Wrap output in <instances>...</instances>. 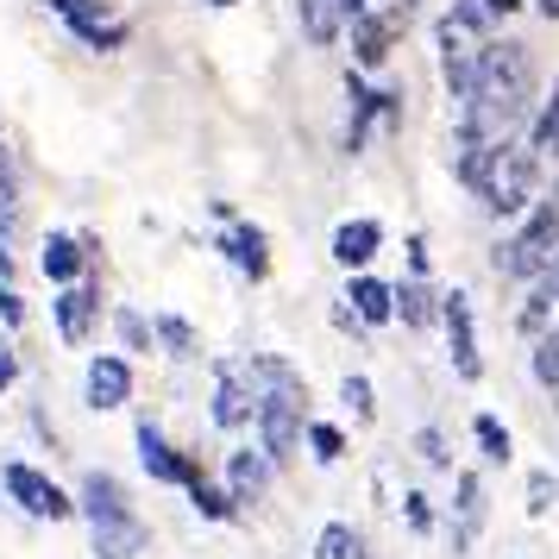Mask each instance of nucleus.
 <instances>
[{
  "mask_svg": "<svg viewBox=\"0 0 559 559\" xmlns=\"http://www.w3.org/2000/svg\"><path fill=\"white\" fill-rule=\"evenodd\" d=\"M534 88H540V70H534L528 45L522 38H484L478 45V88H472V102H459L453 145L509 139V132L528 120Z\"/></svg>",
  "mask_w": 559,
  "mask_h": 559,
  "instance_id": "f257e3e1",
  "label": "nucleus"
},
{
  "mask_svg": "<svg viewBox=\"0 0 559 559\" xmlns=\"http://www.w3.org/2000/svg\"><path fill=\"white\" fill-rule=\"evenodd\" d=\"M559 258V202L554 195H534L515 221H509V233L490 246V271L509 283H534L547 264Z\"/></svg>",
  "mask_w": 559,
  "mask_h": 559,
  "instance_id": "f03ea898",
  "label": "nucleus"
},
{
  "mask_svg": "<svg viewBox=\"0 0 559 559\" xmlns=\"http://www.w3.org/2000/svg\"><path fill=\"white\" fill-rule=\"evenodd\" d=\"M540 164L547 157L534 152L528 139H497V157H490V177H484V214H497V221H515L522 207L540 195Z\"/></svg>",
  "mask_w": 559,
  "mask_h": 559,
  "instance_id": "7ed1b4c3",
  "label": "nucleus"
},
{
  "mask_svg": "<svg viewBox=\"0 0 559 559\" xmlns=\"http://www.w3.org/2000/svg\"><path fill=\"white\" fill-rule=\"evenodd\" d=\"M258 447L271 465H296L302 459V428H308V390H258Z\"/></svg>",
  "mask_w": 559,
  "mask_h": 559,
  "instance_id": "20e7f679",
  "label": "nucleus"
},
{
  "mask_svg": "<svg viewBox=\"0 0 559 559\" xmlns=\"http://www.w3.org/2000/svg\"><path fill=\"white\" fill-rule=\"evenodd\" d=\"M0 490L26 509L32 522H70V515H76V490H63L51 472H38L26 459H7V465H0Z\"/></svg>",
  "mask_w": 559,
  "mask_h": 559,
  "instance_id": "39448f33",
  "label": "nucleus"
},
{
  "mask_svg": "<svg viewBox=\"0 0 559 559\" xmlns=\"http://www.w3.org/2000/svg\"><path fill=\"white\" fill-rule=\"evenodd\" d=\"M207 415L221 433H252L258 421V383L246 371V358H221L214 365V396H207Z\"/></svg>",
  "mask_w": 559,
  "mask_h": 559,
  "instance_id": "423d86ee",
  "label": "nucleus"
},
{
  "mask_svg": "<svg viewBox=\"0 0 559 559\" xmlns=\"http://www.w3.org/2000/svg\"><path fill=\"white\" fill-rule=\"evenodd\" d=\"M440 333H447L453 378L478 383L484 378V353H478V314H472V296H465V289H440Z\"/></svg>",
  "mask_w": 559,
  "mask_h": 559,
  "instance_id": "0eeeda50",
  "label": "nucleus"
},
{
  "mask_svg": "<svg viewBox=\"0 0 559 559\" xmlns=\"http://www.w3.org/2000/svg\"><path fill=\"white\" fill-rule=\"evenodd\" d=\"M408 26V0H390V7H371V13H353L346 20V38H353V70H383L390 51H396V32Z\"/></svg>",
  "mask_w": 559,
  "mask_h": 559,
  "instance_id": "6e6552de",
  "label": "nucleus"
},
{
  "mask_svg": "<svg viewBox=\"0 0 559 559\" xmlns=\"http://www.w3.org/2000/svg\"><path fill=\"white\" fill-rule=\"evenodd\" d=\"M484 522H490V490H484V472H478V465H459V472H453V522H447V540H453L459 559L478 547Z\"/></svg>",
  "mask_w": 559,
  "mask_h": 559,
  "instance_id": "1a4fd4ad",
  "label": "nucleus"
},
{
  "mask_svg": "<svg viewBox=\"0 0 559 559\" xmlns=\"http://www.w3.org/2000/svg\"><path fill=\"white\" fill-rule=\"evenodd\" d=\"M45 7H51L57 20L76 32L88 51H120V45L132 38V26H127V20H114L102 0H45Z\"/></svg>",
  "mask_w": 559,
  "mask_h": 559,
  "instance_id": "9d476101",
  "label": "nucleus"
},
{
  "mask_svg": "<svg viewBox=\"0 0 559 559\" xmlns=\"http://www.w3.org/2000/svg\"><path fill=\"white\" fill-rule=\"evenodd\" d=\"M51 321H57V340L63 346H88V333L102 321V283H63L51 296Z\"/></svg>",
  "mask_w": 559,
  "mask_h": 559,
  "instance_id": "9b49d317",
  "label": "nucleus"
},
{
  "mask_svg": "<svg viewBox=\"0 0 559 559\" xmlns=\"http://www.w3.org/2000/svg\"><path fill=\"white\" fill-rule=\"evenodd\" d=\"M82 403L107 415V408H127L132 403V358L127 353H95L88 371H82Z\"/></svg>",
  "mask_w": 559,
  "mask_h": 559,
  "instance_id": "f8f14e48",
  "label": "nucleus"
},
{
  "mask_svg": "<svg viewBox=\"0 0 559 559\" xmlns=\"http://www.w3.org/2000/svg\"><path fill=\"white\" fill-rule=\"evenodd\" d=\"M132 447H139V465L152 472V484H189V472H195V459L182 453V447H170V433L157 428L152 415H139Z\"/></svg>",
  "mask_w": 559,
  "mask_h": 559,
  "instance_id": "ddd939ff",
  "label": "nucleus"
},
{
  "mask_svg": "<svg viewBox=\"0 0 559 559\" xmlns=\"http://www.w3.org/2000/svg\"><path fill=\"white\" fill-rule=\"evenodd\" d=\"M328 252H333V264H340L346 277H353V271H371L378 252H383V221L378 214H353V221H340L333 239H328Z\"/></svg>",
  "mask_w": 559,
  "mask_h": 559,
  "instance_id": "4468645a",
  "label": "nucleus"
},
{
  "mask_svg": "<svg viewBox=\"0 0 559 559\" xmlns=\"http://www.w3.org/2000/svg\"><path fill=\"white\" fill-rule=\"evenodd\" d=\"M88 547H95V559H139L152 547V528H145L139 509H120V515L88 522Z\"/></svg>",
  "mask_w": 559,
  "mask_h": 559,
  "instance_id": "2eb2a0df",
  "label": "nucleus"
},
{
  "mask_svg": "<svg viewBox=\"0 0 559 559\" xmlns=\"http://www.w3.org/2000/svg\"><path fill=\"white\" fill-rule=\"evenodd\" d=\"M233 490V503L239 509H258L264 497H271V484H277V465L264 459V447H233L227 453V478H221Z\"/></svg>",
  "mask_w": 559,
  "mask_h": 559,
  "instance_id": "dca6fc26",
  "label": "nucleus"
},
{
  "mask_svg": "<svg viewBox=\"0 0 559 559\" xmlns=\"http://www.w3.org/2000/svg\"><path fill=\"white\" fill-rule=\"evenodd\" d=\"M214 246H221V258H227L246 283L271 277V239H264V227H252V221H227V233H221Z\"/></svg>",
  "mask_w": 559,
  "mask_h": 559,
  "instance_id": "f3484780",
  "label": "nucleus"
},
{
  "mask_svg": "<svg viewBox=\"0 0 559 559\" xmlns=\"http://www.w3.org/2000/svg\"><path fill=\"white\" fill-rule=\"evenodd\" d=\"M88 264H95V239H82V233H51L45 252H38V271H45L57 289H63V283H82Z\"/></svg>",
  "mask_w": 559,
  "mask_h": 559,
  "instance_id": "a211bd4d",
  "label": "nucleus"
},
{
  "mask_svg": "<svg viewBox=\"0 0 559 559\" xmlns=\"http://www.w3.org/2000/svg\"><path fill=\"white\" fill-rule=\"evenodd\" d=\"M346 302H353V314L365 321V328L378 333L396 321V283L371 277V271H353V283H346Z\"/></svg>",
  "mask_w": 559,
  "mask_h": 559,
  "instance_id": "6ab92c4d",
  "label": "nucleus"
},
{
  "mask_svg": "<svg viewBox=\"0 0 559 559\" xmlns=\"http://www.w3.org/2000/svg\"><path fill=\"white\" fill-rule=\"evenodd\" d=\"M559 314V277L554 271H540L534 283H522V308H515V333L522 340H540V333L554 328Z\"/></svg>",
  "mask_w": 559,
  "mask_h": 559,
  "instance_id": "aec40b11",
  "label": "nucleus"
},
{
  "mask_svg": "<svg viewBox=\"0 0 559 559\" xmlns=\"http://www.w3.org/2000/svg\"><path fill=\"white\" fill-rule=\"evenodd\" d=\"M120 509H139L127 484L114 478V472H82V484H76V515L82 522H102V515H120Z\"/></svg>",
  "mask_w": 559,
  "mask_h": 559,
  "instance_id": "412c9836",
  "label": "nucleus"
},
{
  "mask_svg": "<svg viewBox=\"0 0 559 559\" xmlns=\"http://www.w3.org/2000/svg\"><path fill=\"white\" fill-rule=\"evenodd\" d=\"M396 321L408 333H433L440 328V289L428 277H403L396 283Z\"/></svg>",
  "mask_w": 559,
  "mask_h": 559,
  "instance_id": "4be33fe9",
  "label": "nucleus"
},
{
  "mask_svg": "<svg viewBox=\"0 0 559 559\" xmlns=\"http://www.w3.org/2000/svg\"><path fill=\"white\" fill-rule=\"evenodd\" d=\"M296 20H302V38L314 51H328L346 38V7L340 0H296Z\"/></svg>",
  "mask_w": 559,
  "mask_h": 559,
  "instance_id": "5701e85b",
  "label": "nucleus"
},
{
  "mask_svg": "<svg viewBox=\"0 0 559 559\" xmlns=\"http://www.w3.org/2000/svg\"><path fill=\"white\" fill-rule=\"evenodd\" d=\"M182 490H189L195 515H207V522H239V515H246V509L233 503V490H227V484H214V478L202 472V465L189 472V484H182Z\"/></svg>",
  "mask_w": 559,
  "mask_h": 559,
  "instance_id": "b1692460",
  "label": "nucleus"
},
{
  "mask_svg": "<svg viewBox=\"0 0 559 559\" xmlns=\"http://www.w3.org/2000/svg\"><path fill=\"white\" fill-rule=\"evenodd\" d=\"M472 440H478L484 465H509V459H515V433H509V421L503 415H490V408L472 415Z\"/></svg>",
  "mask_w": 559,
  "mask_h": 559,
  "instance_id": "393cba45",
  "label": "nucleus"
},
{
  "mask_svg": "<svg viewBox=\"0 0 559 559\" xmlns=\"http://www.w3.org/2000/svg\"><path fill=\"white\" fill-rule=\"evenodd\" d=\"M246 371H252L258 390H308V378L283 353H252V358H246Z\"/></svg>",
  "mask_w": 559,
  "mask_h": 559,
  "instance_id": "a878e982",
  "label": "nucleus"
},
{
  "mask_svg": "<svg viewBox=\"0 0 559 559\" xmlns=\"http://www.w3.org/2000/svg\"><path fill=\"white\" fill-rule=\"evenodd\" d=\"M528 145L540 157H559V76H554V88L540 95V107H534V120H528Z\"/></svg>",
  "mask_w": 559,
  "mask_h": 559,
  "instance_id": "bb28decb",
  "label": "nucleus"
},
{
  "mask_svg": "<svg viewBox=\"0 0 559 559\" xmlns=\"http://www.w3.org/2000/svg\"><path fill=\"white\" fill-rule=\"evenodd\" d=\"M152 333H157V346L170 358H202V333L189 328L182 314H152Z\"/></svg>",
  "mask_w": 559,
  "mask_h": 559,
  "instance_id": "cd10ccee",
  "label": "nucleus"
},
{
  "mask_svg": "<svg viewBox=\"0 0 559 559\" xmlns=\"http://www.w3.org/2000/svg\"><path fill=\"white\" fill-rule=\"evenodd\" d=\"M528 371H534V383L559 403V333L554 328L540 333V340H528Z\"/></svg>",
  "mask_w": 559,
  "mask_h": 559,
  "instance_id": "c85d7f7f",
  "label": "nucleus"
},
{
  "mask_svg": "<svg viewBox=\"0 0 559 559\" xmlns=\"http://www.w3.org/2000/svg\"><path fill=\"white\" fill-rule=\"evenodd\" d=\"M302 447H308L314 465H340V459H346V428H333V421H314V415H308Z\"/></svg>",
  "mask_w": 559,
  "mask_h": 559,
  "instance_id": "c756f323",
  "label": "nucleus"
},
{
  "mask_svg": "<svg viewBox=\"0 0 559 559\" xmlns=\"http://www.w3.org/2000/svg\"><path fill=\"white\" fill-rule=\"evenodd\" d=\"M365 554V534L353 528V522H321V534H314V559H358Z\"/></svg>",
  "mask_w": 559,
  "mask_h": 559,
  "instance_id": "7c9ffc66",
  "label": "nucleus"
},
{
  "mask_svg": "<svg viewBox=\"0 0 559 559\" xmlns=\"http://www.w3.org/2000/svg\"><path fill=\"white\" fill-rule=\"evenodd\" d=\"M114 340H120L127 353H152V346H157L152 314H139L132 302H120V308H114Z\"/></svg>",
  "mask_w": 559,
  "mask_h": 559,
  "instance_id": "2f4dec72",
  "label": "nucleus"
},
{
  "mask_svg": "<svg viewBox=\"0 0 559 559\" xmlns=\"http://www.w3.org/2000/svg\"><path fill=\"white\" fill-rule=\"evenodd\" d=\"M340 403L353 408V421H378V390H371L365 371H346L340 378Z\"/></svg>",
  "mask_w": 559,
  "mask_h": 559,
  "instance_id": "473e14b6",
  "label": "nucleus"
},
{
  "mask_svg": "<svg viewBox=\"0 0 559 559\" xmlns=\"http://www.w3.org/2000/svg\"><path fill=\"white\" fill-rule=\"evenodd\" d=\"M554 503H559V478L547 472V465H528V484H522V509H528V515H547Z\"/></svg>",
  "mask_w": 559,
  "mask_h": 559,
  "instance_id": "72a5a7b5",
  "label": "nucleus"
},
{
  "mask_svg": "<svg viewBox=\"0 0 559 559\" xmlns=\"http://www.w3.org/2000/svg\"><path fill=\"white\" fill-rule=\"evenodd\" d=\"M408 447H415V459H421V465H433V472H453V447H447V433L433 428H415V440H408Z\"/></svg>",
  "mask_w": 559,
  "mask_h": 559,
  "instance_id": "f704fd0d",
  "label": "nucleus"
},
{
  "mask_svg": "<svg viewBox=\"0 0 559 559\" xmlns=\"http://www.w3.org/2000/svg\"><path fill=\"white\" fill-rule=\"evenodd\" d=\"M403 522H408V534H421V540L440 528V515H433L428 490H403Z\"/></svg>",
  "mask_w": 559,
  "mask_h": 559,
  "instance_id": "c9c22d12",
  "label": "nucleus"
},
{
  "mask_svg": "<svg viewBox=\"0 0 559 559\" xmlns=\"http://www.w3.org/2000/svg\"><path fill=\"white\" fill-rule=\"evenodd\" d=\"M0 328H7V333L26 328V296L13 289V277H0Z\"/></svg>",
  "mask_w": 559,
  "mask_h": 559,
  "instance_id": "e433bc0d",
  "label": "nucleus"
},
{
  "mask_svg": "<svg viewBox=\"0 0 559 559\" xmlns=\"http://www.w3.org/2000/svg\"><path fill=\"white\" fill-rule=\"evenodd\" d=\"M0 202H20V164H13L7 139H0Z\"/></svg>",
  "mask_w": 559,
  "mask_h": 559,
  "instance_id": "4c0bfd02",
  "label": "nucleus"
},
{
  "mask_svg": "<svg viewBox=\"0 0 559 559\" xmlns=\"http://www.w3.org/2000/svg\"><path fill=\"white\" fill-rule=\"evenodd\" d=\"M328 321H333V328H340V333H353V340H365V333H371V328H365V321H358V314H353V302H346V296H340V302L328 308Z\"/></svg>",
  "mask_w": 559,
  "mask_h": 559,
  "instance_id": "58836bf2",
  "label": "nucleus"
},
{
  "mask_svg": "<svg viewBox=\"0 0 559 559\" xmlns=\"http://www.w3.org/2000/svg\"><path fill=\"white\" fill-rule=\"evenodd\" d=\"M13 383H20V346H13V340H0V396H7Z\"/></svg>",
  "mask_w": 559,
  "mask_h": 559,
  "instance_id": "ea45409f",
  "label": "nucleus"
},
{
  "mask_svg": "<svg viewBox=\"0 0 559 559\" xmlns=\"http://www.w3.org/2000/svg\"><path fill=\"white\" fill-rule=\"evenodd\" d=\"M408 277H428V233H408Z\"/></svg>",
  "mask_w": 559,
  "mask_h": 559,
  "instance_id": "a19ab883",
  "label": "nucleus"
},
{
  "mask_svg": "<svg viewBox=\"0 0 559 559\" xmlns=\"http://www.w3.org/2000/svg\"><path fill=\"white\" fill-rule=\"evenodd\" d=\"M484 7H490V20H503V13H515V7H522V0H484Z\"/></svg>",
  "mask_w": 559,
  "mask_h": 559,
  "instance_id": "79ce46f5",
  "label": "nucleus"
},
{
  "mask_svg": "<svg viewBox=\"0 0 559 559\" xmlns=\"http://www.w3.org/2000/svg\"><path fill=\"white\" fill-rule=\"evenodd\" d=\"M0 277H13V246L0 239Z\"/></svg>",
  "mask_w": 559,
  "mask_h": 559,
  "instance_id": "37998d69",
  "label": "nucleus"
},
{
  "mask_svg": "<svg viewBox=\"0 0 559 559\" xmlns=\"http://www.w3.org/2000/svg\"><path fill=\"white\" fill-rule=\"evenodd\" d=\"M534 13H540V20H559V0H534Z\"/></svg>",
  "mask_w": 559,
  "mask_h": 559,
  "instance_id": "c03bdc74",
  "label": "nucleus"
},
{
  "mask_svg": "<svg viewBox=\"0 0 559 559\" xmlns=\"http://www.w3.org/2000/svg\"><path fill=\"white\" fill-rule=\"evenodd\" d=\"M554 202H559V157H554Z\"/></svg>",
  "mask_w": 559,
  "mask_h": 559,
  "instance_id": "a18cd8bd",
  "label": "nucleus"
},
{
  "mask_svg": "<svg viewBox=\"0 0 559 559\" xmlns=\"http://www.w3.org/2000/svg\"><path fill=\"white\" fill-rule=\"evenodd\" d=\"M207 7H239V0H207Z\"/></svg>",
  "mask_w": 559,
  "mask_h": 559,
  "instance_id": "49530a36",
  "label": "nucleus"
},
{
  "mask_svg": "<svg viewBox=\"0 0 559 559\" xmlns=\"http://www.w3.org/2000/svg\"><path fill=\"white\" fill-rule=\"evenodd\" d=\"M358 559H378V554H371V540H365V554H358Z\"/></svg>",
  "mask_w": 559,
  "mask_h": 559,
  "instance_id": "de8ad7c7",
  "label": "nucleus"
},
{
  "mask_svg": "<svg viewBox=\"0 0 559 559\" xmlns=\"http://www.w3.org/2000/svg\"><path fill=\"white\" fill-rule=\"evenodd\" d=\"M547 271H554V277H559V258H554V264H547Z\"/></svg>",
  "mask_w": 559,
  "mask_h": 559,
  "instance_id": "09e8293b",
  "label": "nucleus"
}]
</instances>
